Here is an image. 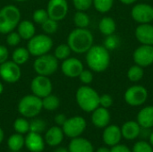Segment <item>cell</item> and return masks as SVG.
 Here are the masks:
<instances>
[{
	"instance_id": "6da1fadb",
	"label": "cell",
	"mask_w": 153,
	"mask_h": 152,
	"mask_svg": "<svg viewBox=\"0 0 153 152\" xmlns=\"http://www.w3.org/2000/svg\"><path fill=\"white\" fill-rule=\"evenodd\" d=\"M93 35L87 28L73 30L67 38V45L76 54L86 53L93 46Z\"/></svg>"
},
{
	"instance_id": "7a4b0ae2",
	"label": "cell",
	"mask_w": 153,
	"mask_h": 152,
	"mask_svg": "<svg viewBox=\"0 0 153 152\" xmlns=\"http://www.w3.org/2000/svg\"><path fill=\"white\" fill-rule=\"evenodd\" d=\"M86 53V63L91 71L101 73L108 67L110 54L104 46H92Z\"/></svg>"
},
{
	"instance_id": "3957f363",
	"label": "cell",
	"mask_w": 153,
	"mask_h": 152,
	"mask_svg": "<svg viewBox=\"0 0 153 152\" xmlns=\"http://www.w3.org/2000/svg\"><path fill=\"white\" fill-rule=\"evenodd\" d=\"M75 99L80 108L85 112H92L100 107L99 93L87 85L80 87L75 94Z\"/></svg>"
},
{
	"instance_id": "277c9868",
	"label": "cell",
	"mask_w": 153,
	"mask_h": 152,
	"mask_svg": "<svg viewBox=\"0 0 153 152\" xmlns=\"http://www.w3.org/2000/svg\"><path fill=\"white\" fill-rule=\"evenodd\" d=\"M20 22L21 12L15 5L8 4L0 10V33H10L18 26Z\"/></svg>"
},
{
	"instance_id": "5b68a950",
	"label": "cell",
	"mask_w": 153,
	"mask_h": 152,
	"mask_svg": "<svg viewBox=\"0 0 153 152\" xmlns=\"http://www.w3.org/2000/svg\"><path fill=\"white\" fill-rule=\"evenodd\" d=\"M42 108V99L34 94L24 96L18 103V111L25 118L36 117Z\"/></svg>"
},
{
	"instance_id": "8992f818",
	"label": "cell",
	"mask_w": 153,
	"mask_h": 152,
	"mask_svg": "<svg viewBox=\"0 0 153 152\" xmlns=\"http://www.w3.org/2000/svg\"><path fill=\"white\" fill-rule=\"evenodd\" d=\"M53 47L52 39L46 34L34 35L29 39L27 45V49L30 54L34 56H40L42 55L48 54Z\"/></svg>"
},
{
	"instance_id": "52a82bcc",
	"label": "cell",
	"mask_w": 153,
	"mask_h": 152,
	"mask_svg": "<svg viewBox=\"0 0 153 152\" xmlns=\"http://www.w3.org/2000/svg\"><path fill=\"white\" fill-rule=\"evenodd\" d=\"M33 68L38 75L49 76L56 72L58 68V61L55 56L45 54L35 59Z\"/></svg>"
},
{
	"instance_id": "ba28073f",
	"label": "cell",
	"mask_w": 153,
	"mask_h": 152,
	"mask_svg": "<svg viewBox=\"0 0 153 152\" xmlns=\"http://www.w3.org/2000/svg\"><path fill=\"white\" fill-rule=\"evenodd\" d=\"M86 126V120L82 116H76L67 118L65 124L62 125V130L65 136L73 139L80 137L85 131Z\"/></svg>"
},
{
	"instance_id": "9c48e42d",
	"label": "cell",
	"mask_w": 153,
	"mask_h": 152,
	"mask_svg": "<svg viewBox=\"0 0 153 152\" xmlns=\"http://www.w3.org/2000/svg\"><path fill=\"white\" fill-rule=\"evenodd\" d=\"M124 99L128 105L139 107L146 102L148 99V90L142 85H134L126 90Z\"/></svg>"
},
{
	"instance_id": "30bf717a",
	"label": "cell",
	"mask_w": 153,
	"mask_h": 152,
	"mask_svg": "<svg viewBox=\"0 0 153 152\" xmlns=\"http://www.w3.org/2000/svg\"><path fill=\"white\" fill-rule=\"evenodd\" d=\"M22 76V70L19 65L13 61H6L0 65V77L8 83L17 82Z\"/></svg>"
},
{
	"instance_id": "8fae6325",
	"label": "cell",
	"mask_w": 153,
	"mask_h": 152,
	"mask_svg": "<svg viewBox=\"0 0 153 152\" xmlns=\"http://www.w3.org/2000/svg\"><path fill=\"white\" fill-rule=\"evenodd\" d=\"M30 89L35 96L43 99L48 95L51 94L53 86L51 81L48 78V76L38 75L32 79L30 83Z\"/></svg>"
},
{
	"instance_id": "7c38bea8",
	"label": "cell",
	"mask_w": 153,
	"mask_h": 152,
	"mask_svg": "<svg viewBox=\"0 0 153 152\" xmlns=\"http://www.w3.org/2000/svg\"><path fill=\"white\" fill-rule=\"evenodd\" d=\"M48 17L56 22L65 18L68 13V3L66 0H49L47 5Z\"/></svg>"
},
{
	"instance_id": "4fadbf2b",
	"label": "cell",
	"mask_w": 153,
	"mask_h": 152,
	"mask_svg": "<svg viewBox=\"0 0 153 152\" xmlns=\"http://www.w3.org/2000/svg\"><path fill=\"white\" fill-rule=\"evenodd\" d=\"M133 58L134 63L141 67H147L153 64V46L142 45L138 47L134 54Z\"/></svg>"
},
{
	"instance_id": "5bb4252c",
	"label": "cell",
	"mask_w": 153,
	"mask_h": 152,
	"mask_svg": "<svg viewBox=\"0 0 153 152\" xmlns=\"http://www.w3.org/2000/svg\"><path fill=\"white\" fill-rule=\"evenodd\" d=\"M132 18L141 23H150L153 21V7L148 4H137L131 11Z\"/></svg>"
},
{
	"instance_id": "9a60e30c",
	"label": "cell",
	"mask_w": 153,
	"mask_h": 152,
	"mask_svg": "<svg viewBox=\"0 0 153 152\" xmlns=\"http://www.w3.org/2000/svg\"><path fill=\"white\" fill-rule=\"evenodd\" d=\"M61 70L65 76L70 78H75L79 77L80 73L82 72L83 65L79 59L75 57H68L63 60Z\"/></svg>"
},
{
	"instance_id": "2e32d148",
	"label": "cell",
	"mask_w": 153,
	"mask_h": 152,
	"mask_svg": "<svg viewBox=\"0 0 153 152\" xmlns=\"http://www.w3.org/2000/svg\"><path fill=\"white\" fill-rule=\"evenodd\" d=\"M122 139L121 128L116 125H108L104 128L102 140L107 146L113 147L120 143Z\"/></svg>"
},
{
	"instance_id": "e0dca14e",
	"label": "cell",
	"mask_w": 153,
	"mask_h": 152,
	"mask_svg": "<svg viewBox=\"0 0 153 152\" xmlns=\"http://www.w3.org/2000/svg\"><path fill=\"white\" fill-rule=\"evenodd\" d=\"M45 140L40 133L29 132L24 137V145L30 152H41L45 149Z\"/></svg>"
},
{
	"instance_id": "ac0fdd59",
	"label": "cell",
	"mask_w": 153,
	"mask_h": 152,
	"mask_svg": "<svg viewBox=\"0 0 153 152\" xmlns=\"http://www.w3.org/2000/svg\"><path fill=\"white\" fill-rule=\"evenodd\" d=\"M135 37L143 45L153 46V25L141 23L135 29Z\"/></svg>"
},
{
	"instance_id": "d6986e66",
	"label": "cell",
	"mask_w": 153,
	"mask_h": 152,
	"mask_svg": "<svg viewBox=\"0 0 153 152\" xmlns=\"http://www.w3.org/2000/svg\"><path fill=\"white\" fill-rule=\"evenodd\" d=\"M111 116L108 108L99 107L92 111L91 122L97 128H105L110 123Z\"/></svg>"
},
{
	"instance_id": "ffe728a7",
	"label": "cell",
	"mask_w": 153,
	"mask_h": 152,
	"mask_svg": "<svg viewBox=\"0 0 153 152\" xmlns=\"http://www.w3.org/2000/svg\"><path fill=\"white\" fill-rule=\"evenodd\" d=\"M142 127L137 121H127L121 127L122 137L127 141H133L141 135Z\"/></svg>"
},
{
	"instance_id": "44dd1931",
	"label": "cell",
	"mask_w": 153,
	"mask_h": 152,
	"mask_svg": "<svg viewBox=\"0 0 153 152\" xmlns=\"http://www.w3.org/2000/svg\"><path fill=\"white\" fill-rule=\"evenodd\" d=\"M65 133L61 127L52 126L45 133V142L51 147H57L64 140Z\"/></svg>"
},
{
	"instance_id": "7402d4cb",
	"label": "cell",
	"mask_w": 153,
	"mask_h": 152,
	"mask_svg": "<svg viewBox=\"0 0 153 152\" xmlns=\"http://www.w3.org/2000/svg\"><path fill=\"white\" fill-rule=\"evenodd\" d=\"M69 152H94L92 143L82 137L73 138L68 145Z\"/></svg>"
},
{
	"instance_id": "603a6c76",
	"label": "cell",
	"mask_w": 153,
	"mask_h": 152,
	"mask_svg": "<svg viewBox=\"0 0 153 152\" xmlns=\"http://www.w3.org/2000/svg\"><path fill=\"white\" fill-rule=\"evenodd\" d=\"M137 122L142 128L153 127V106H147L140 110L137 115Z\"/></svg>"
},
{
	"instance_id": "cb8c5ba5",
	"label": "cell",
	"mask_w": 153,
	"mask_h": 152,
	"mask_svg": "<svg viewBox=\"0 0 153 152\" xmlns=\"http://www.w3.org/2000/svg\"><path fill=\"white\" fill-rule=\"evenodd\" d=\"M35 26L33 22L28 20H24L18 24V33L22 39H30L35 35Z\"/></svg>"
},
{
	"instance_id": "d4e9b609",
	"label": "cell",
	"mask_w": 153,
	"mask_h": 152,
	"mask_svg": "<svg viewBox=\"0 0 153 152\" xmlns=\"http://www.w3.org/2000/svg\"><path fill=\"white\" fill-rule=\"evenodd\" d=\"M116 28V22L111 17H103L99 22V30L105 36L114 34Z\"/></svg>"
},
{
	"instance_id": "484cf974",
	"label": "cell",
	"mask_w": 153,
	"mask_h": 152,
	"mask_svg": "<svg viewBox=\"0 0 153 152\" xmlns=\"http://www.w3.org/2000/svg\"><path fill=\"white\" fill-rule=\"evenodd\" d=\"M7 145L12 151H20L24 146V137L22 136V134L17 133H13L8 138Z\"/></svg>"
},
{
	"instance_id": "4316f807",
	"label": "cell",
	"mask_w": 153,
	"mask_h": 152,
	"mask_svg": "<svg viewBox=\"0 0 153 152\" xmlns=\"http://www.w3.org/2000/svg\"><path fill=\"white\" fill-rule=\"evenodd\" d=\"M30 57V52L25 47H18L16 48L12 55L13 61L19 65L25 64Z\"/></svg>"
},
{
	"instance_id": "83f0119b",
	"label": "cell",
	"mask_w": 153,
	"mask_h": 152,
	"mask_svg": "<svg viewBox=\"0 0 153 152\" xmlns=\"http://www.w3.org/2000/svg\"><path fill=\"white\" fill-rule=\"evenodd\" d=\"M60 105V100L59 99L52 94L48 95L47 97L43 98L42 99V106L43 108L48 110V111H54L56 110Z\"/></svg>"
},
{
	"instance_id": "f1b7e54d",
	"label": "cell",
	"mask_w": 153,
	"mask_h": 152,
	"mask_svg": "<svg viewBox=\"0 0 153 152\" xmlns=\"http://www.w3.org/2000/svg\"><path fill=\"white\" fill-rule=\"evenodd\" d=\"M74 22L77 28H87L90 25V17L83 11H78L74 16Z\"/></svg>"
},
{
	"instance_id": "f546056e",
	"label": "cell",
	"mask_w": 153,
	"mask_h": 152,
	"mask_svg": "<svg viewBox=\"0 0 153 152\" xmlns=\"http://www.w3.org/2000/svg\"><path fill=\"white\" fill-rule=\"evenodd\" d=\"M13 129L17 133L25 134L30 132V122L25 117H19L13 123Z\"/></svg>"
},
{
	"instance_id": "4dcf8cb0",
	"label": "cell",
	"mask_w": 153,
	"mask_h": 152,
	"mask_svg": "<svg viewBox=\"0 0 153 152\" xmlns=\"http://www.w3.org/2000/svg\"><path fill=\"white\" fill-rule=\"evenodd\" d=\"M143 77V69L139 65H133L129 68L127 72V78L130 82H137Z\"/></svg>"
},
{
	"instance_id": "1f68e13d",
	"label": "cell",
	"mask_w": 153,
	"mask_h": 152,
	"mask_svg": "<svg viewBox=\"0 0 153 152\" xmlns=\"http://www.w3.org/2000/svg\"><path fill=\"white\" fill-rule=\"evenodd\" d=\"M92 4L98 12L104 13L111 10L114 0H93Z\"/></svg>"
},
{
	"instance_id": "d6a6232c",
	"label": "cell",
	"mask_w": 153,
	"mask_h": 152,
	"mask_svg": "<svg viewBox=\"0 0 153 152\" xmlns=\"http://www.w3.org/2000/svg\"><path fill=\"white\" fill-rule=\"evenodd\" d=\"M71 48L66 44H60L55 50L54 56L57 60H65L69 57L71 54Z\"/></svg>"
},
{
	"instance_id": "836d02e7",
	"label": "cell",
	"mask_w": 153,
	"mask_h": 152,
	"mask_svg": "<svg viewBox=\"0 0 153 152\" xmlns=\"http://www.w3.org/2000/svg\"><path fill=\"white\" fill-rule=\"evenodd\" d=\"M119 44H120L119 38L115 34H111V35L107 36V38L104 40V45L103 46L108 51H111V50L116 49L119 46Z\"/></svg>"
},
{
	"instance_id": "e575fe53",
	"label": "cell",
	"mask_w": 153,
	"mask_h": 152,
	"mask_svg": "<svg viewBox=\"0 0 153 152\" xmlns=\"http://www.w3.org/2000/svg\"><path fill=\"white\" fill-rule=\"evenodd\" d=\"M46 122L44 120H41L39 118L33 119L31 122H30V132L41 133L46 129Z\"/></svg>"
},
{
	"instance_id": "d590c367",
	"label": "cell",
	"mask_w": 153,
	"mask_h": 152,
	"mask_svg": "<svg viewBox=\"0 0 153 152\" xmlns=\"http://www.w3.org/2000/svg\"><path fill=\"white\" fill-rule=\"evenodd\" d=\"M41 28H42V30L46 33L52 34V33H55L57 30V29H58V23H57L56 21L48 18L46 22H44L41 24Z\"/></svg>"
},
{
	"instance_id": "8d00e7d4",
	"label": "cell",
	"mask_w": 153,
	"mask_h": 152,
	"mask_svg": "<svg viewBox=\"0 0 153 152\" xmlns=\"http://www.w3.org/2000/svg\"><path fill=\"white\" fill-rule=\"evenodd\" d=\"M132 152H153V148L149 142L145 141H139L134 143Z\"/></svg>"
},
{
	"instance_id": "74e56055",
	"label": "cell",
	"mask_w": 153,
	"mask_h": 152,
	"mask_svg": "<svg viewBox=\"0 0 153 152\" xmlns=\"http://www.w3.org/2000/svg\"><path fill=\"white\" fill-rule=\"evenodd\" d=\"M32 18H33L34 22H36L38 24H42L49 17H48L47 10H45V9H38V10L34 11Z\"/></svg>"
},
{
	"instance_id": "f35d334b",
	"label": "cell",
	"mask_w": 153,
	"mask_h": 152,
	"mask_svg": "<svg viewBox=\"0 0 153 152\" xmlns=\"http://www.w3.org/2000/svg\"><path fill=\"white\" fill-rule=\"evenodd\" d=\"M93 3V0H73L74 7L78 11H86L88 10Z\"/></svg>"
},
{
	"instance_id": "ab89813d",
	"label": "cell",
	"mask_w": 153,
	"mask_h": 152,
	"mask_svg": "<svg viewBox=\"0 0 153 152\" xmlns=\"http://www.w3.org/2000/svg\"><path fill=\"white\" fill-rule=\"evenodd\" d=\"M22 38L21 36L19 35L18 32H13V31H11L10 33H8L7 35V38H6V43L11 46V47H15L17 46L20 41H21Z\"/></svg>"
},
{
	"instance_id": "60d3db41",
	"label": "cell",
	"mask_w": 153,
	"mask_h": 152,
	"mask_svg": "<svg viewBox=\"0 0 153 152\" xmlns=\"http://www.w3.org/2000/svg\"><path fill=\"white\" fill-rule=\"evenodd\" d=\"M79 78L81 80V82L84 84H90L93 81V74L91 73V71L90 70H82V72L80 73Z\"/></svg>"
},
{
	"instance_id": "b9f144b4",
	"label": "cell",
	"mask_w": 153,
	"mask_h": 152,
	"mask_svg": "<svg viewBox=\"0 0 153 152\" xmlns=\"http://www.w3.org/2000/svg\"><path fill=\"white\" fill-rule=\"evenodd\" d=\"M113 105V99L108 94H103L100 96V106L105 108H108Z\"/></svg>"
},
{
	"instance_id": "7bdbcfd3",
	"label": "cell",
	"mask_w": 153,
	"mask_h": 152,
	"mask_svg": "<svg viewBox=\"0 0 153 152\" xmlns=\"http://www.w3.org/2000/svg\"><path fill=\"white\" fill-rule=\"evenodd\" d=\"M8 56H9V53H8V49L6 48V47L0 45V65L7 61Z\"/></svg>"
},
{
	"instance_id": "ee69618b",
	"label": "cell",
	"mask_w": 153,
	"mask_h": 152,
	"mask_svg": "<svg viewBox=\"0 0 153 152\" xmlns=\"http://www.w3.org/2000/svg\"><path fill=\"white\" fill-rule=\"evenodd\" d=\"M110 152H132V150H130L126 145L119 143L116 146L111 147Z\"/></svg>"
},
{
	"instance_id": "f6af8a7d",
	"label": "cell",
	"mask_w": 153,
	"mask_h": 152,
	"mask_svg": "<svg viewBox=\"0 0 153 152\" xmlns=\"http://www.w3.org/2000/svg\"><path fill=\"white\" fill-rule=\"evenodd\" d=\"M66 116L64 115V114H57L56 116H55V123L58 125V126H62L65 122L66 121Z\"/></svg>"
},
{
	"instance_id": "bcb514c9",
	"label": "cell",
	"mask_w": 153,
	"mask_h": 152,
	"mask_svg": "<svg viewBox=\"0 0 153 152\" xmlns=\"http://www.w3.org/2000/svg\"><path fill=\"white\" fill-rule=\"evenodd\" d=\"M95 152H110V149L107 147H100Z\"/></svg>"
},
{
	"instance_id": "7dc6e473",
	"label": "cell",
	"mask_w": 153,
	"mask_h": 152,
	"mask_svg": "<svg viewBox=\"0 0 153 152\" xmlns=\"http://www.w3.org/2000/svg\"><path fill=\"white\" fill-rule=\"evenodd\" d=\"M122 4H132L134 3H135L137 0H119Z\"/></svg>"
},
{
	"instance_id": "c3c4849f",
	"label": "cell",
	"mask_w": 153,
	"mask_h": 152,
	"mask_svg": "<svg viewBox=\"0 0 153 152\" xmlns=\"http://www.w3.org/2000/svg\"><path fill=\"white\" fill-rule=\"evenodd\" d=\"M54 152H69V151L68 149H65L64 147H58L54 151Z\"/></svg>"
},
{
	"instance_id": "681fc988",
	"label": "cell",
	"mask_w": 153,
	"mask_h": 152,
	"mask_svg": "<svg viewBox=\"0 0 153 152\" xmlns=\"http://www.w3.org/2000/svg\"><path fill=\"white\" fill-rule=\"evenodd\" d=\"M4 131L0 128V144L2 143V142L4 141Z\"/></svg>"
},
{
	"instance_id": "f907efd6",
	"label": "cell",
	"mask_w": 153,
	"mask_h": 152,
	"mask_svg": "<svg viewBox=\"0 0 153 152\" xmlns=\"http://www.w3.org/2000/svg\"><path fill=\"white\" fill-rule=\"evenodd\" d=\"M149 141H150V144L152 146L153 148V132L152 133H151V134H150V136H149Z\"/></svg>"
},
{
	"instance_id": "816d5d0a",
	"label": "cell",
	"mask_w": 153,
	"mask_h": 152,
	"mask_svg": "<svg viewBox=\"0 0 153 152\" xmlns=\"http://www.w3.org/2000/svg\"><path fill=\"white\" fill-rule=\"evenodd\" d=\"M3 90H4V86H3V84H2V83L0 82V95L2 94Z\"/></svg>"
},
{
	"instance_id": "f5cc1de1",
	"label": "cell",
	"mask_w": 153,
	"mask_h": 152,
	"mask_svg": "<svg viewBox=\"0 0 153 152\" xmlns=\"http://www.w3.org/2000/svg\"><path fill=\"white\" fill-rule=\"evenodd\" d=\"M15 1H17V2H24L26 0H15Z\"/></svg>"
}]
</instances>
